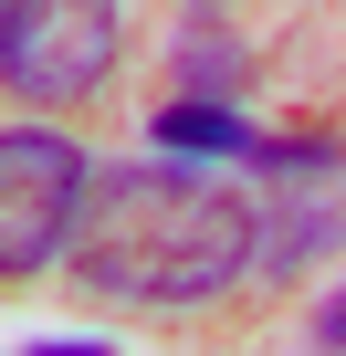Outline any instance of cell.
Instances as JSON below:
<instances>
[{
    "label": "cell",
    "mask_w": 346,
    "mask_h": 356,
    "mask_svg": "<svg viewBox=\"0 0 346 356\" xmlns=\"http://www.w3.org/2000/svg\"><path fill=\"white\" fill-rule=\"evenodd\" d=\"M252 210L200 168H168V157H136V168H105L84 189V220H74V283L95 304H210L231 293L262 252H252Z\"/></svg>",
    "instance_id": "6da1fadb"
},
{
    "label": "cell",
    "mask_w": 346,
    "mask_h": 356,
    "mask_svg": "<svg viewBox=\"0 0 346 356\" xmlns=\"http://www.w3.org/2000/svg\"><path fill=\"white\" fill-rule=\"evenodd\" d=\"M84 189L95 168L63 126H11L0 136V273H42L74 252V220H84Z\"/></svg>",
    "instance_id": "7a4b0ae2"
},
{
    "label": "cell",
    "mask_w": 346,
    "mask_h": 356,
    "mask_svg": "<svg viewBox=\"0 0 346 356\" xmlns=\"http://www.w3.org/2000/svg\"><path fill=\"white\" fill-rule=\"evenodd\" d=\"M116 0H0V84L32 105H74L116 74Z\"/></svg>",
    "instance_id": "3957f363"
},
{
    "label": "cell",
    "mask_w": 346,
    "mask_h": 356,
    "mask_svg": "<svg viewBox=\"0 0 346 356\" xmlns=\"http://www.w3.org/2000/svg\"><path fill=\"white\" fill-rule=\"evenodd\" d=\"M157 147H179V157H273V136H252L221 95H189V105H168L157 115Z\"/></svg>",
    "instance_id": "277c9868"
},
{
    "label": "cell",
    "mask_w": 346,
    "mask_h": 356,
    "mask_svg": "<svg viewBox=\"0 0 346 356\" xmlns=\"http://www.w3.org/2000/svg\"><path fill=\"white\" fill-rule=\"evenodd\" d=\"M179 74H189V95H231V84H242V53H231V42H210V53L179 42Z\"/></svg>",
    "instance_id": "5b68a950"
},
{
    "label": "cell",
    "mask_w": 346,
    "mask_h": 356,
    "mask_svg": "<svg viewBox=\"0 0 346 356\" xmlns=\"http://www.w3.org/2000/svg\"><path fill=\"white\" fill-rule=\"evenodd\" d=\"M315 346H336V356H346V293H325V304H315Z\"/></svg>",
    "instance_id": "8992f818"
},
{
    "label": "cell",
    "mask_w": 346,
    "mask_h": 356,
    "mask_svg": "<svg viewBox=\"0 0 346 356\" xmlns=\"http://www.w3.org/2000/svg\"><path fill=\"white\" fill-rule=\"evenodd\" d=\"M22 356H116L105 335H74V346H22Z\"/></svg>",
    "instance_id": "52a82bcc"
},
{
    "label": "cell",
    "mask_w": 346,
    "mask_h": 356,
    "mask_svg": "<svg viewBox=\"0 0 346 356\" xmlns=\"http://www.w3.org/2000/svg\"><path fill=\"white\" fill-rule=\"evenodd\" d=\"M189 11H210V0H189Z\"/></svg>",
    "instance_id": "ba28073f"
}]
</instances>
